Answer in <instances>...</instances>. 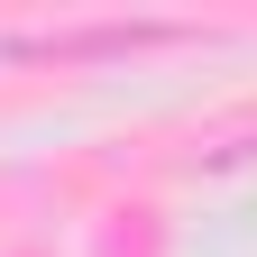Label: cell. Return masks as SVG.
Segmentation results:
<instances>
[{
	"mask_svg": "<svg viewBox=\"0 0 257 257\" xmlns=\"http://www.w3.org/2000/svg\"><path fill=\"white\" fill-rule=\"evenodd\" d=\"M184 28L166 19H110V28H28V37H0V64H92V55H138L166 46Z\"/></svg>",
	"mask_w": 257,
	"mask_h": 257,
	"instance_id": "1",
	"label": "cell"
}]
</instances>
